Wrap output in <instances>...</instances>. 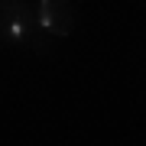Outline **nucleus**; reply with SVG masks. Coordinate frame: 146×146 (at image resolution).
I'll return each instance as SVG.
<instances>
[{"mask_svg":"<svg viewBox=\"0 0 146 146\" xmlns=\"http://www.w3.org/2000/svg\"><path fill=\"white\" fill-rule=\"evenodd\" d=\"M36 20L49 36H72L75 10L68 0H36Z\"/></svg>","mask_w":146,"mask_h":146,"instance_id":"nucleus-2","label":"nucleus"},{"mask_svg":"<svg viewBox=\"0 0 146 146\" xmlns=\"http://www.w3.org/2000/svg\"><path fill=\"white\" fill-rule=\"evenodd\" d=\"M0 42L7 46H33L36 52H46L42 26L29 0H0Z\"/></svg>","mask_w":146,"mask_h":146,"instance_id":"nucleus-1","label":"nucleus"}]
</instances>
